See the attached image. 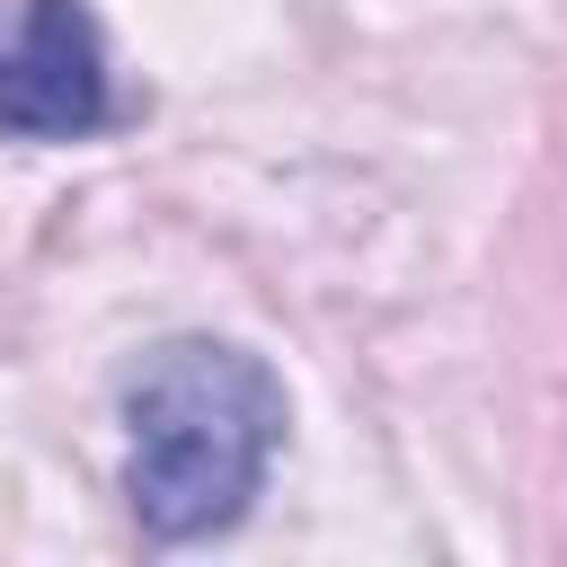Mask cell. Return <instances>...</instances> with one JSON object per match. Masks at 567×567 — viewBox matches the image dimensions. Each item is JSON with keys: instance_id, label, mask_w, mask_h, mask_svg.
<instances>
[{"instance_id": "1", "label": "cell", "mask_w": 567, "mask_h": 567, "mask_svg": "<svg viewBox=\"0 0 567 567\" xmlns=\"http://www.w3.org/2000/svg\"><path fill=\"white\" fill-rule=\"evenodd\" d=\"M124 496L151 540H204L248 514L284 443V381L221 337H168L124 381Z\"/></svg>"}, {"instance_id": "2", "label": "cell", "mask_w": 567, "mask_h": 567, "mask_svg": "<svg viewBox=\"0 0 567 567\" xmlns=\"http://www.w3.org/2000/svg\"><path fill=\"white\" fill-rule=\"evenodd\" d=\"M115 115L89 0H0V133L80 142Z\"/></svg>"}]
</instances>
